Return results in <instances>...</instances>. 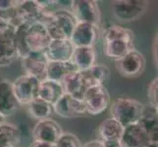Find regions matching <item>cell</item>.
<instances>
[{
	"label": "cell",
	"mask_w": 158,
	"mask_h": 147,
	"mask_svg": "<svg viewBox=\"0 0 158 147\" xmlns=\"http://www.w3.org/2000/svg\"><path fill=\"white\" fill-rule=\"evenodd\" d=\"M70 12L78 23H86L99 27L101 13L97 1L94 0H75Z\"/></svg>",
	"instance_id": "9"
},
{
	"label": "cell",
	"mask_w": 158,
	"mask_h": 147,
	"mask_svg": "<svg viewBox=\"0 0 158 147\" xmlns=\"http://www.w3.org/2000/svg\"><path fill=\"white\" fill-rule=\"evenodd\" d=\"M18 16L21 24L24 23H41L44 24L47 18L53 12H47L43 9L37 0L20 1L18 4Z\"/></svg>",
	"instance_id": "10"
},
{
	"label": "cell",
	"mask_w": 158,
	"mask_h": 147,
	"mask_svg": "<svg viewBox=\"0 0 158 147\" xmlns=\"http://www.w3.org/2000/svg\"><path fill=\"white\" fill-rule=\"evenodd\" d=\"M98 39L99 27L86 23H77L70 41L74 47H94Z\"/></svg>",
	"instance_id": "11"
},
{
	"label": "cell",
	"mask_w": 158,
	"mask_h": 147,
	"mask_svg": "<svg viewBox=\"0 0 158 147\" xmlns=\"http://www.w3.org/2000/svg\"><path fill=\"white\" fill-rule=\"evenodd\" d=\"M158 79L154 78L150 81L148 86V104L154 108H158Z\"/></svg>",
	"instance_id": "30"
},
{
	"label": "cell",
	"mask_w": 158,
	"mask_h": 147,
	"mask_svg": "<svg viewBox=\"0 0 158 147\" xmlns=\"http://www.w3.org/2000/svg\"><path fill=\"white\" fill-rule=\"evenodd\" d=\"M148 135L151 147H158V110L148 104L143 105L141 117L138 122Z\"/></svg>",
	"instance_id": "17"
},
{
	"label": "cell",
	"mask_w": 158,
	"mask_h": 147,
	"mask_svg": "<svg viewBox=\"0 0 158 147\" xmlns=\"http://www.w3.org/2000/svg\"><path fill=\"white\" fill-rule=\"evenodd\" d=\"M61 86L64 93L69 94L81 100H83L85 92L89 88L83 72H81V71H76V72L69 74L61 81Z\"/></svg>",
	"instance_id": "19"
},
{
	"label": "cell",
	"mask_w": 158,
	"mask_h": 147,
	"mask_svg": "<svg viewBox=\"0 0 158 147\" xmlns=\"http://www.w3.org/2000/svg\"><path fill=\"white\" fill-rule=\"evenodd\" d=\"M21 60L24 75L34 77L40 81L46 80L48 60L45 57L44 52L30 53L28 56L22 58Z\"/></svg>",
	"instance_id": "12"
},
{
	"label": "cell",
	"mask_w": 158,
	"mask_h": 147,
	"mask_svg": "<svg viewBox=\"0 0 158 147\" xmlns=\"http://www.w3.org/2000/svg\"><path fill=\"white\" fill-rule=\"evenodd\" d=\"M21 106L14 93L12 81L8 80H0V117L6 119L12 116Z\"/></svg>",
	"instance_id": "15"
},
{
	"label": "cell",
	"mask_w": 158,
	"mask_h": 147,
	"mask_svg": "<svg viewBox=\"0 0 158 147\" xmlns=\"http://www.w3.org/2000/svg\"><path fill=\"white\" fill-rule=\"evenodd\" d=\"M52 110L63 118H76L86 114L84 101L64 93L52 105Z\"/></svg>",
	"instance_id": "14"
},
{
	"label": "cell",
	"mask_w": 158,
	"mask_h": 147,
	"mask_svg": "<svg viewBox=\"0 0 158 147\" xmlns=\"http://www.w3.org/2000/svg\"><path fill=\"white\" fill-rule=\"evenodd\" d=\"M4 122V119L3 118H1V117H0V124H1V123H3Z\"/></svg>",
	"instance_id": "36"
},
{
	"label": "cell",
	"mask_w": 158,
	"mask_h": 147,
	"mask_svg": "<svg viewBox=\"0 0 158 147\" xmlns=\"http://www.w3.org/2000/svg\"><path fill=\"white\" fill-rule=\"evenodd\" d=\"M101 142L103 144V147H122L120 140H108V141H101Z\"/></svg>",
	"instance_id": "32"
},
{
	"label": "cell",
	"mask_w": 158,
	"mask_h": 147,
	"mask_svg": "<svg viewBox=\"0 0 158 147\" xmlns=\"http://www.w3.org/2000/svg\"><path fill=\"white\" fill-rule=\"evenodd\" d=\"M64 94L61 84L45 80L40 81L39 89V98L44 100L51 106Z\"/></svg>",
	"instance_id": "23"
},
{
	"label": "cell",
	"mask_w": 158,
	"mask_h": 147,
	"mask_svg": "<svg viewBox=\"0 0 158 147\" xmlns=\"http://www.w3.org/2000/svg\"><path fill=\"white\" fill-rule=\"evenodd\" d=\"M15 40L18 58L30 53L44 52L51 39L45 26L41 23H24L15 29Z\"/></svg>",
	"instance_id": "1"
},
{
	"label": "cell",
	"mask_w": 158,
	"mask_h": 147,
	"mask_svg": "<svg viewBox=\"0 0 158 147\" xmlns=\"http://www.w3.org/2000/svg\"><path fill=\"white\" fill-rule=\"evenodd\" d=\"M120 142L122 147H151L148 135L139 123L124 128Z\"/></svg>",
	"instance_id": "18"
},
{
	"label": "cell",
	"mask_w": 158,
	"mask_h": 147,
	"mask_svg": "<svg viewBox=\"0 0 158 147\" xmlns=\"http://www.w3.org/2000/svg\"><path fill=\"white\" fill-rule=\"evenodd\" d=\"M63 133L60 125L51 118L43 119L37 121L32 129L34 141L55 144L58 138Z\"/></svg>",
	"instance_id": "13"
},
{
	"label": "cell",
	"mask_w": 158,
	"mask_h": 147,
	"mask_svg": "<svg viewBox=\"0 0 158 147\" xmlns=\"http://www.w3.org/2000/svg\"><path fill=\"white\" fill-rule=\"evenodd\" d=\"M17 58L15 28L0 22V68L10 66Z\"/></svg>",
	"instance_id": "6"
},
{
	"label": "cell",
	"mask_w": 158,
	"mask_h": 147,
	"mask_svg": "<svg viewBox=\"0 0 158 147\" xmlns=\"http://www.w3.org/2000/svg\"><path fill=\"white\" fill-rule=\"evenodd\" d=\"M85 83L89 88L103 84L110 77V69L104 64H94L91 68L83 71Z\"/></svg>",
	"instance_id": "25"
},
{
	"label": "cell",
	"mask_w": 158,
	"mask_h": 147,
	"mask_svg": "<svg viewBox=\"0 0 158 147\" xmlns=\"http://www.w3.org/2000/svg\"><path fill=\"white\" fill-rule=\"evenodd\" d=\"M18 0H0V11L10 9L18 4Z\"/></svg>",
	"instance_id": "31"
},
{
	"label": "cell",
	"mask_w": 158,
	"mask_h": 147,
	"mask_svg": "<svg viewBox=\"0 0 158 147\" xmlns=\"http://www.w3.org/2000/svg\"><path fill=\"white\" fill-rule=\"evenodd\" d=\"M145 58L137 49L115 60V68L124 78H138L145 69Z\"/></svg>",
	"instance_id": "7"
},
{
	"label": "cell",
	"mask_w": 158,
	"mask_h": 147,
	"mask_svg": "<svg viewBox=\"0 0 158 147\" xmlns=\"http://www.w3.org/2000/svg\"><path fill=\"white\" fill-rule=\"evenodd\" d=\"M74 49L70 39H51L44 54L48 62H66L71 61Z\"/></svg>",
	"instance_id": "16"
},
{
	"label": "cell",
	"mask_w": 158,
	"mask_h": 147,
	"mask_svg": "<svg viewBox=\"0 0 158 147\" xmlns=\"http://www.w3.org/2000/svg\"><path fill=\"white\" fill-rule=\"evenodd\" d=\"M102 39L103 42L113 40H125L135 42V35L133 31H131L130 29L124 28L122 26L113 25L103 31Z\"/></svg>",
	"instance_id": "27"
},
{
	"label": "cell",
	"mask_w": 158,
	"mask_h": 147,
	"mask_svg": "<svg viewBox=\"0 0 158 147\" xmlns=\"http://www.w3.org/2000/svg\"><path fill=\"white\" fill-rule=\"evenodd\" d=\"M40 84L39 80L28 75H22L12 81L14 93L22 106H27L39 97Z\"/></svg>",
	"instance_id": "8"
},
{
	"label": "cell",
	"mask_w": 158,
	"mask_h": 147,
	"mask_svg": "<svg viewBox=\"0 0 158 147\" xmlns=\"http://www.w3.org/2000/svg\"><path fill=\"white\" fill-rule=\"evenodd\" d=\"M20 129L12 124H0V147H16L20 142Z\"/></svg>",
	"instance_id": "26"
},
{
	"label": "cell",
	"mask_w": 158,
	"mask_h": 147,
	"mask_svg": "<svg viewBox=\"0 0 158 147\" xmlns=\"http://www.w3.org/2000/svg\"><path fill=\"white\" fill-rule=\"evenodd\" d=\"M140 101L129 97H121L114 100L111 108V118L115 119L125 128L139 122L143 110Z\"/></svg>",
	"instance_id": "3"
},
{
	"label": "cell",
	"mask_w": 158,
	"mask_h": 147,
	"mask_svg": "<svg viewBox=\"0 0 158 147\" xmlns=\"http://www.w3.org/2000/svg\"><path fill=\"white\" fill-rule=\"evenodd\" d=\"M56 147H81L80 139L73 133H63L55 143Z\"/></svg>",
	"instance_id": "29"
},
{
	"label": "cell",
	"mask_w": 158,
	"mask_h": 147,
	"mask_svg": "<svg viewBox=\"0 0 158 147\" xmlns=\"http://www.w3.org/2000/svg\"><path fill=\"white\" fill-rule=\"evenodd\" d=\"M146 0H114L112 12L114 17L122 22H134L139 19L148 8Z\"/></svg>",
	"instance_id": "4"
},
{
	"label": "cell",
	"mask_w": 158,
	"mask_h": 147,
	"mask_svg": "<svg viewBox=\"0 0 158 147\" xmlns=\"http://www.w3.org/2000/svg\"><path fill=\"white\" fill-rule=\"evenodd\" d=\"M96 52L94 47H75L71 62L78 71H85L95 64Z\"/></svg>",
	"instance_id": "20"
},
{
	"label": "cell",
	"mask_w": 158,
	"mask_h": 147,
	"mask_svg": "<svg viewBox=\"0 0 158 147\" xmlns=\"http://www.w3.org/2000/svg\"><path fill=\"white\" fill-rule=\"evenodd\" d=\"M78 71L71 61L66 62H48L46 71V80L61 84V81L67 76Z\"/></svg>",
	"instance_id": "21"
},
{
	"label": "cell",
	"mask_w": 158,
	"mask_h": 147,
	"mask_svg": "<svg viewBox=\"0 0 158 147\" xmlns=\"http://www.w3.org/2000/svg\"><path fill=\"white\" fill-rule=\"evenodd\" d=\"M81 147H103V144L99 139H96L89 141V142L85 144H81Z\"/></svg>",
	"instance_id": "33"
},
{
	"label": "cell",
	"mask_w": 158,
	"mask_h": 147,
	"mask_svg": "<svg viewBox=\"0 0 158 147\" xmlns=\"http://www.w3.org/2000/svg\"><path fill=\"white\" fill-rule=\"evenodd\" d=\"M77 23V20L69 10L57 9L43 25L51 39H70Z\"/></svg>",
	"instance_id": "2"
},
{
	"label": "cell",
	"mask_w": 158,
	"mask_h": 147,
	"mask_svg": "<svg viewBox=\"0 0 158 147\" xmlns=\"http://www.w3.org/2000/svg\"><path fill=\"white\" fill-rule=\"evenodd\" d=\"M83 101L86 114L90 116H98L108 108L110 95L103 84L94 85L85 90Z\"/></svg>",
	"instance_id": "5"
},
{
	"label": "cell",
	"mask_w": 158,
	"mask_h": 147,
	"mask_svg": "<svg viewBox=\"0 0 158 147\" xmlns=\"http://www.w3.org/2000/svg\"><path fill=\"white\" fill-rule=\"evenodd\" d=\"M135 49L134 41H125V40H113L103 43V52L104 54L112 59H120Z\"/></svg>",
	"instance_id": "24"
},
{
	"label": "cell",
	"mask_w": 158,
	"mask_h": 147,
	"mask_svg": "<svg viewBox=\"0 0 158 147\" xmlns=\"http://www.w3.org/2000/svg\"><path fill=\"white\" fill-rule=\"evenodd\" d=\"M156 42H157V35L155 37V40L153 42V59H154V63L156 65V67H157V48L155 49V44H156Z\"/></svg>",
	"instance_id": "35"
},
{
	"label": "cell",
	"mask_w": 158,
	"mask_h": 147,
	"mask_svg": "<svg viewBox=\"0 0 158 147\" xmlns=\"http://www.w3.org/2000/svg\"><path fill=\"white\" fill-rule=\"evenodd\" d=\"M27 110L31 118L37 121L49 118L52 113V106L40 98H35L27 105Z\"/></svg>",
	"instance_id": "28"
},
{
	"label": "cell",
	"mask_w": 158,
	"mask_h": 147,
	"mask_svg": "<svg viewBox=\"0 0 158 147\" xmlns=\"http://www.w3.org/2000/svg\"><path fill=\"white\" fill-rule=\"evenodd\" d=\"M124 132V127L113 118H107L98 127V137L101 141L120 140Z\"/></svg>",
	"instance_id": "22"
},
{
	"label": "cell",
	"mask_w": 158,
	"mask_h": 147,
	"mask_svg": "<svg viewBox=\"0 0 158 147\" xmlns=\"http://www.w3.org/2000/svg\"><path fill=\"white\" fill-rule=\"evenodd\" d=\"M30 147H56V146L53 143L41 142V141H34Z\"/></svg>",
	"instance_id": "34"
}]
</instances>
